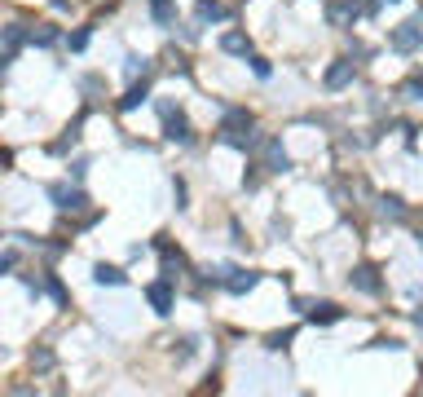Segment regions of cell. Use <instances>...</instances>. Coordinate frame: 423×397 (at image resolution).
<instances>
[{"mask_svg":"<svg viewBox=\"0 0 423 397\" xmlns=\"http://www.w3.org/2000/svg\"><path fill=\"white\" fill-rule=\"evenodd\" d=\"M415 44H423V14L410 18V22H402V27L393 31V49H397V53H410Z\"/></svg>","mask_w":423,"mask_h":397,"instance_id":"obj_1","label":"cell"},{"mask_svg":"<svg viewBox=\"0 0 423 397\" xmlns=\"http://www.w3.org/2000/svg\"><path fill=\"white\" fill-rule=\"evenodd\" d=\"M163 115H168V137L172 141H190V124L181 115H172V106H163Z\"/></svg>","mask_w":423,"mask_h":397,"instance_id":"obj_2","label":"cell"},{"mask_svg":"<svg viewBox=\"0 0 423 397\" xmlns=\"http://www.w3.org/2000/svg\"><path fill=\"white\" fill-rule=\"evenodd\" d=\"M348 80H353V62H340V67L326 71V89H344Z\"/></svg>","mask_w":423,"mask_h":397,"instance_id":"obj_3","label":"cell"},{"mask_svg":"<svg viewBox=\"0 0 423 397\" xmlns=\"http://www.w3.org/2000/svg\"><path fill=\"white\" fill-rule=\"evenodd\" d=\"M146 296H150V305L159 309V314H168V309H172V292H168V283H154Z\"/></svg>","mask_w":423,"mask_h":397,"instance_id":"obj_4","label":"cell"},{"mask_svg":"<svg viewBox=\"0 0 423 397\" xmlns=\"http://www.w3.org/2000/svg\"><path fill=\"white\" fill-rule=\"evenodd\" d=\"M53 199H57V208H71V212L84 208V195H80V190H66V186H57V190H53Z\"/></svg>","mask_w":423,"mask_h":397,"instance_id":"obj_5","label":"cell"},{"mask_svg":"<svg viewBox=\"0 0 423 397\" xmlns=\"http://www.w3.org/2000/svg\"><path fill=\"white\" fill-rule=\"evenodd\" d=\"M353 283L361 287V292H379V283H375V270H370V265H361V270H353Z\"/></svg>","mask_w":423,"mask_h":397,"instance_id":"obj_6","label":"cell"},{"mask_svg":"<svg viewBox=\"0 0 423 397\" xmlns=\"http://www.w3.org/2000/svg\"><path fill=\"white\" fill-rule=\"evenodd\" d=\"M309 314H313V322H335V318H340V309H335V305H313Z\"/></svg>","mask_w":423,"mask_h":397,"instance_id":"obj_7","label":"cell"},{"mask_svg":"<svg viewBox=\"0 0 423 397\" xmlns=\"http://www.w3.org/2000/svg\"><path fill=\"white\" fill-rule=\"evenodd\" d=\"M98 283H111V287H119V283H124V274H119L115 265H98Z\"/></svg>","mask_w":423,"mask_h":397,"instance_id":"obj_8","label":"cell"},{"mask_svg":"<svg viewBox=\"0 0 423 397\" xmlns=\"http://www.w3.org/2000/svg\"><path fill=\"white\" fill-rule=\"evenodd\" d=\"M251 287H256V274H234L229 279V292H251Z\"/></svg>","mask_w":423,"mask_h":397,"instance_id":"obj_9","label":"cell"},{"mask_svg":"<svg viewBox=\"0 0 423 397\" xmlns=\"http://www.w3.org/2000/svg\"><path fill=\"white\" fill-rule=\"evenodd\" d=\"M150 14L159 22H172V5H168V0H150Z\"/></svg>","mask_w":423,"mask_h":397,"instance_id":"obj_10","label":"cell"},{"mask_svg":"<svg viewBox=\"0 0 423 397\" xmlns=\"http://www.w3.org/2000/svg\"><path fill=\"white\" fill-rule=\"evenodd\" d=\"M199 18H225V9L216 5V0H203V5H199Z\"/></svg>","mask_w":423,"mask_h":397,"instance_id":"obj_11","label":"cell"},{"mask_svg":"<svg viewBox=\"0 0 423 397\" xmlns=\"http://www.w3.org/2000/svg\"><path fill=\"white\" fill-rule=\"evenodd\" d=\"M221 44H225V49H229V53H247V40H243V35H225V40H221Z\"/></svg>","mask_w":423,"mask_h":397,"instance_id":"obj_12","label":"cell"},{"mask_svg":"<svg viewBox=\"0 0 423 397\" xmlns=\"http://www.w3.org/2000/svg\"><path fill=\"white\" fill-rule=\"evenodd\" d=\"M137 102H146V84H141V89H132V93H128V98L119 102V106H124V111H132V106H137Z\"/></svg>","mask_w":423,"mask_h":397,"instance_id":"obj_13","label":"cell"},{"mask_svg":"<svg viewBox=\"0 0 423 397\" xmlns=\"http://www.w3.org/2000/svg\"><path fill=\"white\" fill-rule=\"evenodd\" d=\"M402 212H406V208H402V199H384V216H393V221H397Z\"/></svg>","mask_w":423,"mask_h":397,"instance_id":"obj_14","label":"cell"},{"mask_svg":"<svg viewBox=\"0 0 423 397\" xmlns=\"http://www.w3.org/2000/svg\"><path fill=\"white\" fill-rule=\"evenodd\" d=\"M406 93H410V98L419 102V98H423V80H410V84H406Z\"/></svg>","mask_w":423,"mask_h":397,"instance_id":"obj_15","label":"cell"}]
</instances>
